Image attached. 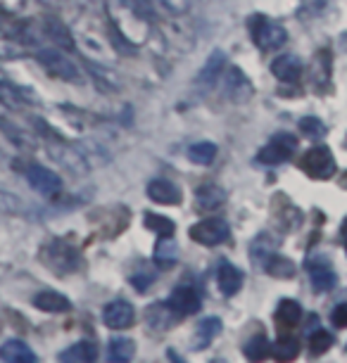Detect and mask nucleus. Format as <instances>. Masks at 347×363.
Segmentation results:
<instances>
[{"label":"nucleus","mask_w":347,"mask_h":363,"mask_svg":"<svg viewBox=\"0 0 347 363\" xmlns=\"http://www.w3.org/2000/svg\"><path fill=\"white\" fill-rule=\"evenodd\" d=\"M107 354H110V361H114V363H126L133 359L136 342L131 337H112Z\"/></svg>","instance_id":"23"},{"label":"nucleus","mask_w":347,"mask_h":363,"mask_svg":"<svg viewBox=\"0 0 347 363\" xmlns=\"http://www.w3.org/2000/svg\"><path fill=\"white\" fill-rule=\"evenodd\" d=\"M53 155H55V160L60 164H65L70 171H84L86 169V164H84V157H81L79 152H74L72 147H67V145H57V147H53L50 150Z\"/></svg>","instance_id":"28"},{"label":"nucleus","mask_w":347,"mask_h":363,"mask_svg":"<svg viewBox=\"0 0 347 363\" xmlns=\"http://www.w3.org/2000/svg\"><path fill=\"white\" fill-rule=\"evenodd\" d=\"M0 209L8 211V214H24V211H26V207L17 200L15 195L3 193V190H0Z\"/></svg>","instance_id":"35"},{"label":"nucleus","mask_w":347,"mask_h":363,"mask_svg":"<svg viewBox=\"0 0 347 363\" xmlns=\"http://www.w3.org/2000/svg\"><path fill=\"white\" fill-rule=\"evenodd\" d=\"M309 280L316 292H329L331 287H336V273L326 262H312L309 259Z\"/></svg>","instance_id":"18"},{"label":"nucleus","mask_w":347,"mask_h":363,"mask_svg":"<svg viewBox=\"0 0 347 363\" xmlns=\"http://www.w3.org/2000/svg\"><path fill=\"white\" fill-rule=\"evenodd\" d=\"M179 262V245L172 238H160V242L155 245V264L167 269Z\"/></svg>","instance_id":"21"},{"label":"nucleus","mask_w":347,"mask_h":363,"mask_svg":"<svg viewBox=\"0 0 347 363\" xmlns=\"http://www.w3.org/2000/svg\"><path fill=\"white\" fill-rule=\"evenodd\" d=\"M297 150V138L292 133H276L267 145L260 150L257 155V162L267 164V167H276V164L288 162L292 152Z\"/></svg>","instance_id":"5"},{"label":"nucleus","mask_w":347,"mask_h":363,"mask_svg":"<svg viewBox=\"0 0 347 363\" xmlns=\"http://www.w3.org/2000/svg\"><path fill=\"white\" fill-rule=\"evenodd\" d=\"M22 55V48H19L15 40H10L5 33H0V60H12Z\"/></svg>","instance_id":"36"},{"label":"nucleus","mask_w":347,"mask_h":363,"mask_svg":"<svg viewBox=\"0 0 347 363\" xmlns=\"http://www.w3.org/2000/svg\"><path fill=\"white\" fill-rule=\"evenodd\" d=\"M333 325L338 328H347V304H338L336 309H333Z\"/></svg>","instance_id":"38"},{"label":"nucleus","mask_w":347,"mask_h":363,"mask_svg":"<svg viewBox=\"0 0 347 363\" xmlns=\"http://www.w3.org/2000/svg\"><path fill=\"white\" fill-rule=\"evenodd\" d=\"M136 313H133V306L128 304L124 299H117V301H110V304L103 309V320L107 328L112 330H124L133 323Z\"/></svg>","instance_id":"8"},{"label":"nucleus","mask_w":347,"mask_h":363,"mask_svg":"<svg viewBox=\"0 0 347 363\" xmlns=\"http://www.w3.org/2000/svg\"><path fill=\"white\" fill-rule=\"evenodd\" d=\"M169 304H172V309L179 311L181 316H190V313L200 311L202 299H200V294H197L195 287L181 285V287H176V290L172 292V297H169Z\"/></svg>","instance_id":"9"},{"label":"nucleus","mask_w":347,"mask_h":363,"mask_svg":"<svg viewBox=\"0 0 347 363\" xmlns=\"http://www.w3.org/2000/svg\"><path fill=\"white\" fill-rule=\"evenodd\" d=\"M145 225L150 230L158 233L160 238H172L174 235V230H176V225L172 218H167V216H158V214H145Z\"/></svg>","instance_id":"31"},{"label":"nucleus","mask_w":347,"mask_h":363,"mask_svg":"<svg viewBox=\"0 0 347 363\" xmlns=\"http://www.w3.org/2000/svg\"><path fill=\"white\" fill-rule=\"evenodd\" d=\"M98 359V349L93 342H77L70 349H65L60 354V361H72V363H91Z\"/></svg>","instance_id":"20"},{"label":"nucleus","mask_w":347,"mask_h":363,"mask_svg":"<svg viewBox=\"0 0 347 363\" xmlns=\"http://www.w3.org/2000/svg\"><path fill=\"white\" fill-rule=\"evenodd\" d=\"M24 176H26V181H29V186L45 197H53L62 190V178H60L55 171L40 167V164H29V167L24 169Z\"/></svg>","instance_id":"7"},{"label":"nucleus","mask_w":347,"mask_h":363,"mask_svg":"<svg viewBox=\"0 0 347 363\" xmlns=\"http://www.w3.org/2000/svg\"><path fill=\"white\" fill-rule=\"evenodd\" d=\"M269 354H271V345L264 335H257V337H253L245 345V356H248L250 361H262V359H267Z\"/></svg>","instance_id":"30"},{"label":"nucleus","mask_w":347,"mask_h":363,"mask_svg":"<svg viewBox=\"0 0 347 363\" xmlns=\"http://www.w3.org/2000/svg\"><path fill=\"white\" fill-rule=\"evenodd\" d=\"M43 31H45V36L53 40L55 45H60V48H65V50H74V36L70 33V29L60 22V19H55V17H45L43 19Z\"/></svg>","instance_id":"17"},{"label":"nucleus","mask_w":347,"mask_h":363,"mask_svg":"<svg viewBox=\"0 0 347 363\" xmlns=\"http://www.w3.org/2000/svg\"><path fill=\"white\" fill-rule=\"evenodd\" d=\"M297 352H300V345H297L295 337H278L274 345H271V354H274V359L278 361H292L297 359Z\"/></svg>","instance_id":"27"},{"label":"nucleus","mask_w":347,"mask_h":363,"mask_svg":"<svg viewBox=\"0 0 347 363\" xmlns=\"http://www.w3.org/2000/svg\"><path fill=\"white\" fill-rule=\"evenodd\" d=\"M188 157L190 162L195 164H212L216 160V145L214 143H195V145L188 147Z\"/></svg>","instance_id":"29"},{"label":"nucleus","mask_w":347,"mask_h":363,"mask_svg":"<svg viewBox=\"0 0 347 363\" xmlns=\"http://www.w3.org/2000/svg\"><path fill=\"white\" fill-rule=\"evenodd\" d=\"M33 306L40 311H45V313H65V311L72 309V301L55 290H43L33 297Z\"/></svg>","instance_id":"14"},{"label":"nucleus","mask_w":347,"mask_h":363,"mask_svg":"<svg viewBox=\"0 0 347 363\" xmlns=\"http://www.w3.org/2000/svg\"><path fill=\"white\" fill-rule=\"evenodd\" d=\"M248 24H250V33H253V40L262 50H278V48L285 45V40H288V33H285L283 26L271 22V19L264 15L250 17Z\"/></svg>","instance_id":"2"},{"label":"nucleus","mask_w":347,"mask_h":363,"mask_svg":"<svg viewBox=\"0 0 347 363\" xmlns=\"http://www.w3.org/2000/svg\"><path fill=\"white\" fill-rule=\"evenodd\" d=\"M300 131L304 135H309V138H321V135L326 133V126L316 119V116H304V119L300 121Z\"/></svg>","instance_id":"34"},{"label":"nucleus","mask_w":347,"mask_h":363,"mask_svg":"<svg viewBox=\"0 0 347 363\" xmlns=\"http://www.w3.org/2000/svg\"><path fill=\"white\" fill-rule=\"evenodd\" d=\"M340 235H343V242L347 245V218L343 221V228H340Z\"/></svg>","instance_id":"39"},{"label":"nucleus","mask_w":347,"mask_h":363,"mask_svg":"<svg viewBox=\"0 0 347 363\" xmlns=\"http://www.w3.org/2000/svg\"><path fill=\"white\" fill-rule=\"evenodd\" d=\"M312 79L319 86V91H326L331 81V52L329 50H319L316 52V62L312 67Z\"/></svg>","instance_id":"24"},{"label":"nucleus","mask_w":347,"mask_h":363,"mask_svg":"<svg viewBox=\"0 0 347 363\" xmlns=\"http://www.w3.org/2000/svg\"><path fill=\"white\" fill-rule=\"evenodd\" d=\"M216 285L219 290L226 294V297H233V294L243 287V273L236 269L233 264H226L224 262L216 271Z\"/></svg>","instance_id":"16"},{"label":"nucleus","mask_w":347,"mask_h":363,"mask_svg":"<svg viewBox=\"0 0 347 363\" xmlns=\"http://www.w3.org/2000/svg\"><path fill=\"white\" fill-rule=\"evenodd\" d=\"M148 197L158 204L174 207V204H181V188L176 186V183L167 181V178H158V181H153L150 186H148Z\"/></svg>","instance_id":"11"},{"label":"nucleus","mask_w":347,"mask_h":363,"mask_svg":"<svg viewBox=\"0 0 347 363\" xmlns=\"http://www.w3.org/2000/svg\"><path fill=\"white\" fill-rule=\"evenodd\" d=\"M0 359L8 363H36V354L31 352L29 345L22 340H8L0 347Z\"/></svg>","instance_id":"15"},{"label":"nucleus","mask_w":347,"mask_h":363,"mask_svg":"<svg viewBox=\"0 0 347 363\" xmlns=\"http://www.w3.org/2000/svg\"><path fill=\"white\" fill-rule=\"evenodd\" d=\"M145 318H148V325H150L153 330L167 333V330H172L176 323H179L181 313L174 311L169 301H162V304H153L150 309H148Z\"/></svg>","instance_id":"10"},{"label":"nucleus","mask_w":347,"mask_h":363,"mask_svg":"<svg viewBox=\"0 0 347 363\" xmlns=\"http://www.w3.org/2000/svg\"><path fill=\"white\" fill-rule=\"evenodd\" d=\"M226 202V193L219 186H202L195 193V207L200 211H216Z\"/></svg>","instance_id":"19"},{"label":"nucleus","mask_w":347,"mask_h":363,"mask_svg":"<svg viewBox=\"0 0 347 363\" xmlns=\"http://www.w3.org/2000/svg\"><path fill=\"white\" fill-rule=\"evenodd\" d=\"M241 88H243V91H253V88L248 86V79H245L241 72H238V69H231V72H228V77H226V93H228L236 102L241 100V95H238V91H241Z\"/></svg>","instance_id":"33"},{"label":"nucleus","mask_w":347,"mask_h":363,"mask_svg":"<svg viewBox=\"0 0 347 363\" xmlns=\"http://www.w3.org/2000/svg\"><path fill=\"white\" fill-rule=\"evenodd\" d=\"M264 269H267L274 278H283V280L295 278V264L281 255H274V252L264 259Z\"/></svg>","instance_id":"22"},{"label":"nucleus","mask_w":347,"mask_h":363,"mask_svg":"<svg viewBox=\"0 0 347 363\" xmlns=\"http://www.w3.org/2000/svg\"><path fill=\"white\" fill-rule=\"evenodd\" d=\"M36 60L50 77H55L60 81H77L79 79L77 65H74L62 50H57V48H40V50H36Z\"/></svg>","instance_id":"3"},{"label":"nucleus","mask_w":347,"mask_h":363,"mask_svg":"<svg viewBox=\"0 0 347 363\" xmlns=\"http://www.w3.org/2000/svg\"><path fill=\"white\" fill-rule=\"evenodd\" d=\"M302 171L314 181H326L336 174V160H333V152L326 145L312 147L304 152L302 162H300Z\"/></svg>","instance_id":"4"},{"label":"nucleus","mask_w":347,"mask_h":363,"mask_svg":"<svg viewBox=\"0 0 347 363\" xmlns=\"http://www.w3.org/2000/svg\"><path fill=\"white\" fill-rule=\"evenodd\" d=\"M221 330V320L219 318H205L197 328V335H195V347L197 349H205L212 345V340L219 335Z\"/></svg>","instance_id":"26"},{"label":"nucleus","mask_w":347,"mask_h":363,"mask_svg":"<svg viewBox=\"0 0 347 363\" xmlns=\"http://www.w3.org/2000/svg\"><path fill=\"white\" fill-rule=\"evenodd\" d=\"M158 3L160 8H165L167 12H186L188 10V0H150Z\"/></svg>","instance_id":"37"},{"label":"nucleus","mask_w":347,"mask_h":363,"mask_svg":"<svg viewBox=\"0 0 347 363\" xmlns=\"http://www.w3.org/2000/svg\"><path fill=\"white\" fill-rule=\"evenodd\" d=\"M224 67H226V52L224 50H214L212 55L207 57V62L202 65L200 74H197V84L202 88H209L216 84V79L221 77Z\"/></svg>","instance_id":"13"},{"label":"nucleus","mask_w":347,"mask_h":363,"mask_svg":"<svg viewBox=\"0 0 347 363\" xmlns=\"http://www.w3.org/2000/svg\"><path fill=\"white\" fill-rule=\"evenodd\" d=\"M276 318H278V323H281L283 328L297 325V323H300V318H302V306L297 304V301H292V299H283L281 304H278Z\"/></svg>","instance_id":"25"},{"label":"nucleus","mask_w":347,"mask_h":363,"mask_svg":"<svg viewBox=\"0 0 347 363\" xmlns=\"http://www.w3.org/2000/svg\"><path fill=\"white\" fill-rule=\"evenodd\" d=\"M228 223L224 218H205V221L195 223L190 228V238L195 242L205 245V247H216V245L226 242L228 240Z\"/></svg>","instance_id":"6"},{"label":"nucleus","mask_w":347,"mask_h":363,"mask_svg":"<svg viewBox=\"0 0 347 363\" xmlns=\"http://www.w3.org/2000/svg\"><path fill=\"white\" fill-rule=\"evenodd\" d=\"M302 69H304L302 60L295 57V55H281V57H276L274 65H271V72H274V77L285 81V84H295V81H300Z\"/></svg>","instance_id":"12"},{"label":"nucleus","mask_w":347,"mask_h":363,"mask_svg":"<svg viewBox=\"0 0 347 363\" xmlns=\"http://www.w3.org/2000/svg\"><path fill=\"white\" fill-rule=\"evenodd\" d=\"M333 337L329 330H314L309 335V354L312 356H321L331 349Z\"/></svg>","instance_id":"32"},{"label":"nucleus","mask_w":347,"mask_h":363,"mask_svg":"<svg viewBox=\"0 0 347 363\" xmlns=\"http://www.w3.org/2000/svg\"><path fill=\"white\" fill-rule=\"evenodd\" d=\"M40 262L50 271H55L57 276H67V273H74L81 266V255L74 245L57 238L43 245V250H40Z\"/></svg>","instance_id":"1"}]
</instances>
